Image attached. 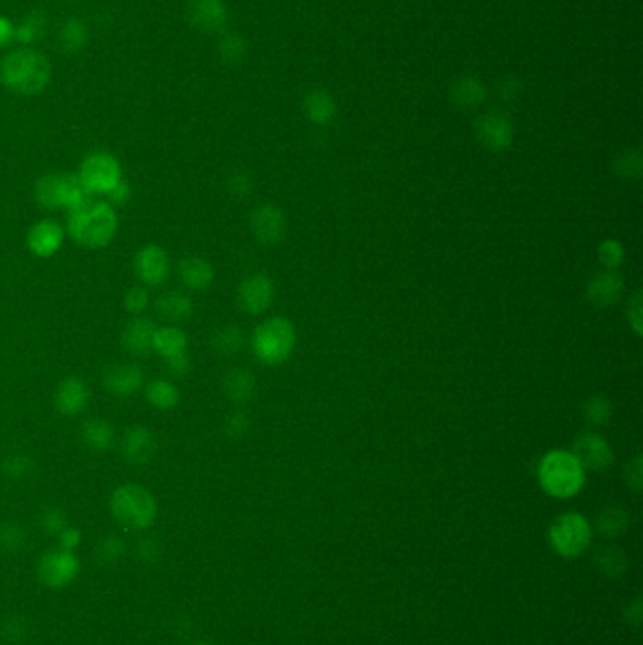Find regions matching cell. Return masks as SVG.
Wrapping results in <instances>:
<instances>
[{"label": "cell", "mask_w": 643, "mask_h": 645, "mask_svg": "<svg viewBox=\"0 0 643 645\" xmlns=\"http://www.w3.org/2000/svg\"><path fill=\"white\" fill-rule=\"evenodd\" d=\"M123 551H125V544H123V539H121L119 536L104 538L102 542H100V546H98L100 559H102V561H108V563L117 561L119 556L123 555Z\"/></svg>", "instance_id": "obj_45"}, {"label": "cell", "mask_w": 643, "mask_h": 645, "mask_svg": "<svg viewBox=\"0 0 643 645\" xmlns=\"http://www.w3.org/2000/svg\"><path fill=\"white\" fill-rule=\"evenodd\" d=\"M241 345H243V333L236 325H224L217 328L212 336V347L223 357L236 355L241 350Z\"/></svg>", "instance_id": "obj_30"}, {"label": "cell", "mask_w": 643, "mask_h": 645, "mask_svg": "<svg viewBox=\"0 0 643 645\" xmlns=\"http://www.w3.org/2000/svg\"><path fill=\"white\" fill-rule=\"evenodd\" d=\"M64 229L54 219H40L27 233V248L38 259H49L59 253L64 242Z\"/></svg>", "instance_id": "obj_13"}, {"label": "cell", "mask_w": 643, "mask_h": 645, "mask_svg": "<svg viewBox=\"0 0 643 645\" xmlns=\"http://www.w3.org/2000/svg\"><path fill=\"white\" fill-rule=\"evenodd\" d=\"M627 483L632 487L634 491H641V485H643V463H641V455L634 457V461L627 464Z\"/></svg>", "instance_id": "obj_50"}, {"label": "cell", "mask_w": 643, "mask_h": 645, "mask_svg": "<svg viewBox=\"0 0 643 645\" xmlns=\"http://www.w3.org/2000/svg\"><path fill=\"white\" fill-rule=\"evenodd\" d=\"M40 527L44 529V532L47 534H61L66 529V517L59 508H46L40 513Z\"/></svg>", "instance_id": "obj_41"}, {"label": "cell", "mask_w": 643, "mask_h": 645, "mask_svg": "<svg viewBox=\"0 0 643 645\" xmlns=\"http://www.w3.org/2000/svg\"><path fill=\"white\" fill-rule=\"evenodd\" d=\"M34 200L47 212L61 210L59 204V174H44L34 183Z\"/></svg>", "instance_id": "obj_28"}, {"label": "cell", "mask_w": 643, "mask_h": 645, "mask_svg": "<svg viewBox=\"0 0 643 645\" xmlns=\"http://www.w3.org/2000/svg\"><path fill=\"white\" fill-rule=\"evenodd\" d=\"M294 345H297V330L285 318H270L260 323L251 338L255 357L267 366L283 364L291 357Z\"/></svg>", "instance_id": "obj_5"}, {"label": "cell", "mask_w": 643, "mask_h": 645, "mask_svg": "<svg viewBox=\"0 0 643 645\" xmlns=\"http://www.w3.org/2000/svg\"><path fill=\"white\" fill-rule=\"evenodd\" d=\"M571 455L580 461L583 470L602 472L613 464V451L604 436L598 432H585L573 442Z\"/></svg>", "instance_id": "obj_11"}, {"label": "cell", "mask_w": 643, "mask_h": 645, "mask_svg": "<svg viewBox=\"0 0 643 645\" xmlns=\"http://www.w3.org/2000/svg\"><path fill=\"white\" fill-rule=\"evenodd\" d=\"M598 566L607 575H621L622 570L627 568V559L617 547H605L598 555Z\"/></svg>", "instance_id": "obj_35"}, {"label": "cell", "mask_w": 643, "mask_h": 645, "mask_svg": "<svg viewBox=\"0 0 643 645\" xmlns=\"http://www.w3.org/2000/svg\"><path fill=\"white\" fill-rule=\"evenodd\" d=\"M0 546L8 551H20L25 546V532L17 525H0Z\"/></svg>", "instance_id": "obj_43"}, {"label": "cell", "mask_w": 643, "mask_h": 645, "mask_svg": "<svg viewBox=\"0 0 643 645\" xmlns=\"http://www.w3.org/2000/svg\"><path fill=\"white\" fill-rule=\"evenodd\" d=\"M629 323L632 327L634 333L638 336L643 335V299H641V291H638L632 301H630V308H629Z\"/></svg>", "instance_id": "obj_47"}, {"label": "cell", "mask_w": 643, "mask_h": 645, "mask_svg": "<svg viewBox=\"0 0 643 645\" xmlns=\"http://www.w3.org/2000/svg\"><path fill=\"white\" fill-rule=\"evenodd\" d=\"M51 63L40 51L21 47L0 61V83L17 95H38L49 85Z\"/></svg>", "instance_id": "obj_2"}, {"label": "cell", "mask_w": 643, "mask_h": 645, "mask_svg": "<svg viewBox=\"0 0 643 645\" xmlns=\"http://www.w3.org/2000/svg\"><path fill=\"white\" fill-rule=\"evenodd\" d=\"M251 429V420L248 417L246 412L236 410L233 412L227 420H224V432H227L229 438L233 440H240L246 436Z\"/></svg>", "instance_id": "obj_39"}, {"label": "cell", "mask_w": 643, "mask_h": 645, "mask_svg": "<svg viewBox=\"0 0 643 645\" xmlns=\"http://www.w3.org/2000/svg\"><path fill=\"white\" fill-rule=\"evenodd\" d=\"M89 38V30L81 20H68L61 29V47L68 54H76Z\"/></svg>", "instance_id": "obj_31"}, {"label": "cell", "mask_w": 643, "mask_h": 645, "mask_svg": "<svg viewBox=\"0 0 643 645\" xmlns=\"http://www.w3.org/2000/svg\"><path fill=\"white\" fill-rule=\"evenodd\" d=\"M155 328H157V325L151 319L136 316L125 325L123 333H121V345H123V350L132 357H146L153 352Z\"/></svg>", "instance_id": "obj_17"}, {"label": "cell", "mask_w": 643, "mask_h": 645, "mask_svg": "<svg viewBox=\"0 0 643 645\" xmlns=\"http://www.w3.org/2000/svg\"><path fill=\"white\" fill-rule=\"evenodd\" d=\"M593 539L588 521L580 513H563L549 529V544L559 555L573 559L587 551Z\"/></svg>", "instance_id": "obj_7"}, {"label": "cell", "mask_w": 643, "mask_h": 645, "mask_svg": "<svg viewBox=\"0 0 643 645\" xmlns=\"http://www.w3.org/2000/svg\"><path fill=\"white\" fill-rule=\"evenodd\" d=\"M476 132H478L479 142L491 151L506 149L512 144V138H513L512 123L508 121V117H503L500 114L483 115L478 121Z\"/></svg>", "instance_id": "obj_18"}, {"label": "cell", "mask_w": 643, "mask_h": 645, "mask_svg": "<svg viewBox=\"0 0 643 645\" xmlns=\"http://www.w3.org/2000/svg\"><path fill=\"white\" fill-rule=\"evenodd\" d=\"M55 410L64 417H76L89 406V387L78 376H68L59 381L54 395Z\"/></svg>", "instance_id": "obj_15"}, {"label": "cell", "mask_w": 643, "mask_h": 645, "mask_svg": "<svg viewBox=\"0 0 643 645\" xmlns=\"http://www.w3.org/2000/svg\"><path fill=\"white\" fill-rule=\"evenodd\" d=\"M78 178L85 189V193L89 197H106L110 191L123 180V168H121V163L117 161L115 155L108 151H93L81 161Z\"/></svg>", "instance_id": "obj_6"}, {"label": "cell", "mask_w": 643, "mask_h": 645, "mask_svg": "<svg viewBox=\"0 0 643 645\" xmlns=\"http://www.w3.org/2000/svg\"><path fill=\"white\" fill-rule=\"evenodd\" d=\"M3 468L10 478H25L32 472L34 461L29 455H25V453H13V455H10L4 461Z\"/></svg>", "instance_id": "obj_40"}, {"label": "cell", "mask_w": 643, "mask_h": 645, "mask_svg": "<svg viewBox=\"0 0 643 645\" xmlns=\"http://www.w3.org/2000/svg\"><path fill=\"white\" fill-rule=\"evenodd\" d=\"M243 51H246V46L236 37H227L221 42V55L223 59L227 61H240L243 57Z\"/></svg>", "instance_id": "obj_48"}, {"label": "cell", "mask_w": 643, "mask_h": 645, "mask_svg": "<svg viewBox=\"0 0 643 645\" xmlns=\"http://www.w3.org/2000/svg\"><path fill=\"white\" fill-rule=\"evenodd\" d=\"M80 573L78 556L68 549L47 551L38 563V580L49 589H63L71 585Z\"/></svg>", "instance_id": "obj_8"}, {"label": "cell", "mask_w": 643, "mask_h": 645, "mask_svg": "<svg viewBox=\"0 0 643 645\" xmlns=\"http://www.w3.org/2000/svg\"><path fill=\"white\" fill-rule=\"evenodd\" d=\"M221 387L224 396H227L231 403L241 406L248 404L250 400H253L255 391H257V383H255V376L243 369H231L227 374L223 376Z\"/></svg>", "instance_id": "obj_23"}, {"label": "cell", "mask_w": 643, "mask_h": 645, "mask_svg": "<svg viewBox=\"0 0 643 645\" xmlns=\"http://www.w3.org/2000/svg\"><path fill=\"white\" fill-rule=\"evenodd\" d=\"M622 293L621 276L613 270H605L593 277L587 287V299L596 308H607L619 301Z\"/></svg>", "instance_id": "obj_21"}, {"label": "cell", "mask_w": 643, "mask_h": 645, "mask_svg": "<svg viewBox=\"0 0 643 645\" xmlns=\"http://www.w3.org/2000/svg\"><path fill=\"white\" fill-rule=\"evenodd\" d=\"M155 451H157V438L155 434L142 425L131 427L121 440V455L132 466H144L148 464Z\"/></svg>", "instance_id": "obj_16"}, {"label": "cell", "mask_w": 643, "mask_h": 645, "mask_svg": "<svg viewBox=\"0 0 643 645\" xmlns=\"http://www.w3.org/2000/svg\"><path fill=\"white\" fill-rule=\"evenodd\" d=\"M146 376L140 366L129 362H117L106 369L102 376V386L115 396H132L144 387Z\"/></svg>", "instance_id": "obj_14"}, {"label": "cell", "mask_w": 643, "mask_h": 645, "mask_svg": "<svg viewBox=\"0 0 643 645\" xmlns=\"http://www.w3.org/2000/svg\"><path fill=\"white\" fill-rule=\"evenodd\" d=\"M193 645H214V643H210V641H197V643H193Z\"/></svg>", "instance_id": "obj_53"}, {"label": "cell", "mask_w": 643, "mask_h": 645, "mask_svg": "<svg viewBox=\"0 0 643 645\" xmlns=\"http://www.w3.org/2000/svg\"><path fill=\"white\" fill-rule=\"evenodd\" d=\"M178 276L189 291H206L216 280V270L206 259L189 255L178 263Z\"/></svg>", "instance_id": "obj_20"}, {"label": "cell", "mask_w": 643, "mask_h": 645, "mask_svg": "<svg viewBox=\"0 0 643 645\" xmlns=\"http://www.w3.org/2000/svg\"><path fill=\"white\" fill-rule=\"evenodd\" d=\"M80 438L87 449H91L95 453H104L112 449V446L115 444V429L110 421L93 417V420H87L81 423Z\"/></svg>", "instance_id": "obj_24"}, {"label": "cell", "mask_w": 643, "mask_h": 645, "mask_svg": "<svg viewBox=\"0 0 643 645\" xmlns=\"http://www.w3.org/2000/svg\"><path fill=\"white\" fill-rule=\"evenodd\" d=\"M598 259L607 270H615L622 263L624 250L617 240H605L600 243V248H598Z\"/></svg>", "instance_id": "obj_36"}, {"label": "cell", "mask_w": 643, "mask_h": 645, "mask_svg": "<svg viewBox=\"0 0 643 645\" xmlns=\"http://www.w3.org/2000/svg\"><path fill=\"white\" fill-rule=\"evenodd\" d=\"M87 197L85 189L78 178V174L72 172H64L59 174V204L61 210L71 212L78 204H81Z\"/></svg>", "instance_id": "obj_29"}, {"label": "cell", "mask_w": 643, "mask_h": 645, "mask_svg": "<svg viewBox=\"0 0 643 645\" xmlns=\"http://www.w3.org/2000/svg\"><path fill=\"white\" fill-rule=\"evenodd\" d=\"M131 197H132V191H131V185L125 182V180H121L112 191H110V193L106 195V202L108 204H112L114 208L115 206H125L129 200H131Z\"/></svg>", "instance_id": "obj_49"}, {"label": "cell", "mask_w": 643, "mask_h": 645, "mask_svg": "<svg viewBox=\"0 0 643 645\" xmlns=\"http://www.w3.org/2000/svg\"><path fill=\"white\" fill-rule=\"evenodd\" d=\"M110 512L114 519L129 530H144L157 519V498L144 485L125 483L114 489L110 496Z\"/></svg>", "instance_id": "obj_3"}, {"label": "cell", "mask_w": 643, "mask_h": 645, "mask_svg": "<svg viewBox=\"0 0 643 645\" xmlns=\"http://www.w3.org/2000/svg\"><path fill=\"white\" fill-rule=\"evenodd\" d=\"M455 97L462 104V106H476V104H479L483 100L485 89H483V85L476 80H464L457 85Z\"/></svg>", "instance_id": "obj_37"}, {"label": "cell", "mask_w": 643, "mask_h": 645, "mask_svg": "<svg viewBox=\"0 0 643 645\" xmlns=\"http://www.w3.org/2000/svg\"><path fill=\"white\" fill-rule=\"evenodd\" d=\"M251 231L263 246H275L287 233L285 214L275 204H260L251 214Z\"/></svg>", "instance_id": "obj_12"}, {"label": "cell", "mask_w": 643, "mask_h": 645, "mask_svg": "<svg viewBox=\"0 0 643 645\" xmlns=\"http://www.w3.org/2000/svg\"><path fill=\"white\" fill-rule=\"evenodd\" d=\"M132 270L138 282L146 287H161L170 274V257L159 243H146L132 259Z\"/></svg>", "instance_id": "obj_9"}, {"label": "cell", "mask_w": 643, "mask_h": 645, "mask_svg": "<svg viewBox=\"0 0 643 645\" xmlns=\"http://www.w3.org/2000/svg\"><path fill=\"white\" fill-rule=\"evenodd\" d=\"M583 415L590 427H604L612 420V403L604 396H590L583 406Z\"/></svg>", "instance_id": "obj_32"}, {"label": "cell", "mask_w": 643, "mask_h": 645, "mask_svg": "<svg viewBox=\"0 0 643 645\" xmlns=\"http://www.w3.org/2000/svg\"><path fill=\"white\" fill-rule=\"evenodd\" d=\"M615 170H617L619 176H624V178H638L639 172H641V159H639V155L634 153V151H624L622 155L617 157Z\"/></svg>", "instance_id": "obj_42"}, {"label": "cell", "mask_w": 643, "mask_h": 645, "mask_svg": "<svg viewBox=\"0 0 643 645\" xmlns=\"http://www.w3.org/2000/svg\"><path fill=\"white\" fill-rule=\"evenodd\" d=\"M146 400L155 410L168 412L180 404V389L165 378L153 379L146 386Z\"/></svg>", "instance_id": "obj_26"}, {"label": "cell", "mask_w": 643, "mask_h": 645, "mask_svg": "<svg viewBox=\"0 0 643 645\" xmlns=\"http://www.w3.org/2000/svg\"><path fill=\"white\" fill-rule=\"evenodd\" d=\"M304 114L316 125H326L336 115V104L326 91H311L304 100Z\"/></svg>", "instance_id": "obj_27"}, {"label": "cell", "mask_w": 643, "mask_h": 645, "mask_svg": "<svg viewBox=\"0 0 643 645\" xmlns=\"http://www.w3.org/2000/svg\"><path fill=\"white\" fill-rule=\"evenodd\" d=\"M59 538H61V547H63V549H68V551H72V549L80 544L81 532H80L78 529H74V527H66V529L59 534Z\"/></svg>", "instance_id": "obj_51"}, {"label": "cell", "mask_w": 643, "mask_h": 645, "mask_svg": "<svg viewBox=\"0 0 643 645\" xmlns=\"http://www.w3.org/2000/svg\"><path fill=\"white\" fill-rule=\"evenodd\" d=\"M165 366H166L168 374L173 376V378H185L190 372V369H193V364H190V357H189L187 352L166 357Z\"/></svg>", "instance_id": "obj_46"}, {"label": "cell", "mask_w": 643, "mask_h": 645, "mask_svg": "<svg viewBox=\"0 0 643 645\" xmlns=\"http://www.w3.org/2000/svg\"><path fill=\"white\" fill-rule=\"evenodd\" d=\"M275 296V287L267 274H251L243 277L238 285L236 301L243 313L248 316H260L265 313Z\"/></svg>", "instance_id": "obj_10"}, {"label": "cell", "mask_w": 643, "mask_h": 645, "mask_svg": "<svg viewBox=\"0 0 643 645\" xmlns=\"http://www.w3.org/2000/svg\"><path fill=\"white\" fill-rule=\"evenodd\" d=\"M537 480L544 491L554 498L576 496L585 485V470L570 451H549L540 461Z\"/></svg>", "instance_id": "obj_4"}, {"label": "cell", "mask_w": 643, "mask_h": 645, "mask_svg": "<svg viewBox=\"0 0 643 645\" xmlns=\"http://www.w3.org/2000/svg\"><path fill=\"white\" fill-rule=\"evenodd\" d=\"M187 335L180 325H163L155 328L153 335V352L159 357L166 359L172 355H178L187 352Z\"/></svg>", "instance_id": "obj_25"}, {"label": "cell", "mask_w": 643, "mask_h": 645, "mask_svg": "<svg viewBox=\"0 0 643 645\" xmlns=\"http://www.w3.org/2000/svg\"><path fill=\"white\" fill-rule=\"evenodd\" d=\"M629 527V515L621 508H605L598 517V529L604 536H619Z\"/></svg>", "instance_id": "obj_33"}, {"label": "cell", "mask_w": 643, "mask_h": 645, "mask_svg": "<svg viewBox=\"0 0 643 645\" xmlns=\"http://www.w3.org/2000/svg\"><path fill=\"white\" fill-rule=\"evenodd\" d=\"M44 23L46 17L42 15V12H30L21 21V25L15 27V40H20L23 44L37 40L44 29Z\"/></svg>", "instance_id": "obj_34"}, {"label": "cell", "mask_w": 643, "mask_h": 645, "mask_svg": "<svg viewBox=\"0 0 643 645\" xmlns=\"http://www.w3.org/2000/svg\"><path fill=\"white\" fill-rule=\"evenodd\" d=\"M229 191L231 195L238 200L248 199L253 191V180L248 172H234L229 178Z\"/></svg>", "instance_id": "obj_44"}, {"label": "cell", "mask_w": 643, "mask_h": 645, "mask_svg": "<svg viewBox=\"0 0 643 645\" xmlns=\"http://www.w3.org/2000/svg\"><path fill=\"white\" fill-rule=\"evenodd\" d=\"M189 20L204 32H217L227 23L223 0H189Z\"/></svg>", "instance_id": "obj_19"}, {"label": "cell", "mask_w": 643, "mask_h": 645, "mask_svg": "<svg viewBox=\"0 0 643 645\" xmlns=\"http://www.w3.org/2000/svg\"><path fill=\"white\" fill-rule=\"evenodd\" d=\"M155 311L168 325H180L193 316V301L182 291H168L155 301Z\"/></svg>", "instance_id": "obj_22"}, {"label": "cell", "mask_w": 643, "mask_h": 645, "mask_svg": "<svg viewBox=\"0 0 643 645\" xmlns=\"http://www.w3.org/2000/svg\"><path fill=\"white\" fill-rule=\"evenodd\" d=\"M149 293L146 287L142 285H134L127 291L125 299H123V306L129 313H132V316H142V313L148 310L149 306Z\"/></svg>", "instance_id": "obj_38"}, {"label": "cell", "mask_w": 643, "mask_h": 645, "mask_svg": "<svg viewBox=\"0 0 643 645\" xmlns=\"http://www.w3.org/2000/svg\"><path fill=\"white\" fill-rule=\"evenodd\" d=\"M12 40H15V27L6 20V17L0 15V47L8 46Z\"/></svg>", "instance_id": "obj_52"}, {"label": "cell", "mask_w": 643, "mask_h": 645, "mask_svg": "<svg viewBox=\"0 0 643 645\" xmlns=\"http://www.w3.org/2000/svg\"><path fill=\"white\" fill-rule=\"evenodd\" d=\"M117 229L115 208L106 200L87 197L68 212L64 233L85 250H102L114 242Z\"/></svg>", "instance_id": "obj_1"}]
</instances>
